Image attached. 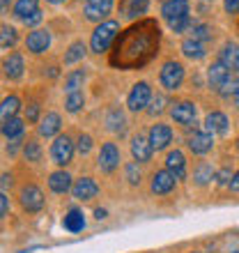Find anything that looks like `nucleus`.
Here are the masks:
<instances>
[{
  "mask_svg": "<svg viewBox=\"0 0 239 253\" xmlns=\"http://www.w3.org/2000/svg\"><path fill=\"white\" fill-rule=\"evenodd\" d=\"M159 26L157 21L145 19L131 26L129 30L118 37L115 42V48L111 53V65L120 67V69H136V67H143L145 62H150L157 55V48H159Z\"/></svg>",
  "mask_w": 239,
  "mask_h": 253,
  "instance_id": "nucleus-1",
  "label": "nucleus"
},
{
  "mask_svg": "<svg viewBox=\"0 0 239 253\" xmlns=\"http://www.w3.org/2000/svg\"><path fill=\"white\" fill-rule=\"evenodd\" d=\"M118 30H120V26L115 23V21H106V23H101V26L94 28L92 40H90V46H92L94 53H104V51H108L111 42L118 37Z\"/></svg>",
  "mask_w": 239,
  "mask_h": 253,
  "instance_id": "nucleus-2",
  "label": "nucleus"
},
{
  "mask_svg": "<svg viewBox=\"0 0 239 253\" xmlns=\"http://www.w3.org/2000/svg\"><path fill=\"white\" fill-rule=\"evenodd\" d=\"M159 79H161V85L166 87V90H175V87H179V83L184 81V67L175 60H168L166 65L161 67Z\"/></svg>",
  "mask_w": 239,
  "mask_h": 253,
  "instance_id": "nucleus-3",
  "label": "nucleus"
},
{
  "mask_svg": "<svg viewBox=\"0 0 239 253\" xmlns=\"http://www.w3.org/2000/svg\"><path fill=\"white\" fill-rule=\"evenodd\" d=\"M150 99H152V90H150V85H147V83H136V85L131 87V92H129L126 106H129V111L138 113V111H143V108L150 104Z\"/></svg>",
  "mask_w": 239,
  "mask_h": 253,
  "instance_id": "nucleus-4",
  "label": "nucleus"
},
{
  "mask_svg": "<svg viewBox=\"0 0 239 253\" xmlns=\"http://www.w3.org/2000/svg\"><path fill=\"white\" fill-rule=\"evenodd\" d=\"M51 157H53V161L58 164V166H67L74 157L72 138H69V136H58L55 143H53V147H51Z\"/></svg>",
  "mask_w": 239,
  "mask_h": 253,
  "instance_id": "nucleus-5",
  "label": "nucleus"
},
{
  "mask_svg": "<svg viewBox=\"0 0 239 253\" xmlns=\"http://www.w3.org/2000/svg\"><path fill=\"white\" fill-rule=\"evenodd\" d=\"M161 14L168 21V26H173L175 21L189 16V0H166L161 5Z\"/></svg>",
  "mask_w": 239,
  "mask_h": 253,
  "instance_id": "nucleus-6",
  "label": "nucleus"
},
{
  "mask_svg": "<svg viewBox=\"0 0 239 253\" xmlns=\"http://www.w3.org/2000/svg\"><path fill=\"white\" fill-rule=\"evenodd\" d=\"M97 164H99V168L104 170V173H113L115 168L120 166V150H118V145H115V143H106V145L101 147Z\"/></svg>",
  "mask_w": 239,
  "mask_h": 253,
  "instance_id": "nucleus-7",
  "label": "nucleus"
},
{
  "mask_svg": "<svg viewBox=\"0 0 239 253\" xmlns=\"http://www.w3.org/2000/svg\"><path fill=\"white\" fill-rule=\"evenodd\" d=\"M21 205H23V210H28V212H40L41 207H44V193L40 191L37 187H23L21 189Z\"/></svg>",
  "mask_w": 239,
  "mask_h": 253,
  "instance_id": "nucleus-8",
  "label": "nucleus"
},
{
  "mask_svg": "<svg viewBox=\"0 0 239 253\" xmlns=\"http://www.w3.org/2000/svg\"><path fill=\"white\" fill-rule=\"evenodd\" d=\"M170 115H173V120L177 125H191L196 120V104L191 101H177L173 108H170Z\"/></svg>",
  "mask_w": 239,
  "mask_h": 253,
  "instance_id": "nucleus-9",
  "label": "nucleus"
},
{
  "mask_svg": "<svg viewBox=\"0 0 239 253\" xmlns=\"http://www.w3.org/2000/svg\"><path fill=\"white\" fill-rule=\"evenodd\" d=\"M113 9V0H87L85 2V16L87 21H101Z\"/></svg>",
  "mask_w": 239,
  "mask_h": 253,
  "instance_id": "nucleus-10",
  "label": "nucleus"
},
{
  "mask_svg": "<svg viewBox=\"0 0 239 253\" xmlns=\"http://www.w3.org/2000/svg\"><path fill=\"white\" fill-rule=\"evenodd\" d=\"M26 46H28V51H33V53H44V51L51 46V35H48V30H33V33L26 37Z\"/></svg>",
  "mask_w": 239,
  "mask_h": 253,
  "instance_id": "nucleus-11",
  "label": "nucleus"
},
{
  "mask_svg": "<svg viewBox=\"0 0 239 253\" xmlns=\"http://www.w3.org/2000/svg\"><path fill=\"white\" fill-rule=\"evenodd\" d=\"M228 79H230V69H228V67L223 65L221 60L214 62V65L207 69V81H209V85H212L216 92L223 87V83H226Z\"/></svg>",
  "mask_w": 239,
  "mask_h": 253,
  "instance_id": "nucleus-12",
  "label": "nucleus"
},
{
  "mask_svg": "<svg viewBox=\"0 0 239 253\" xmlns=\"http://www.w3.org/2000/svg\"><path fill=\"white\" fill-rule=\"evenodd\" d=\"M152 143H150V138H145V136H133L131 140V154H133V159L136 161H150V157H152Z\"/></svg>",
  "mask_w": 239,
  "mask_h": 253,
  "instance_id": "nucleus-13",
  "label": "nucleus"
},
{
  "mask_svg": "<svg viewBox=\"0 0 239 253\" xmlns=\"http://www.w3.org/2000/svg\"><path fill=\"white\" fill-rule=\"evenodd\" d=\"M170 140H173V131H170V126L154 125L152 129H150V143H152L154 150H163V147H168Z\"/></svg>",
  "mask_w": 239,
  "mask_h": 253,
  "instance_id": "nucleus-14",
  "label": "nucleus"
},
{
  "mask_svg": "<svg viewBox=\"0 0 239 253\" xmlns=\"http://www.w3.org/2000/svg\"><path fill=\"white\" fill-rule=\"evenodd\" d=\"M175 177L170 170H159L152 177V193H170L175 189Z\"/></svg>",
  "mask_w": 239,
  "mask_h": 253,
  "instance_id": "nucleus-15",
  "label": "nucleus"
},
{
  "mask_svg": "<svg viewBox=\"0 0 239 253\" xmlns=\"http://www.w3.org/2000/svg\"><path fill=\"white\" fill-rule=\"evenodd\" d=\"M97 184H94V180H90V177H80V180H76V184L72 187V193L74 198L79 200H90L97 196Z\"/></svg>",
  "mask_w": 239,
  "mask_h": 253,
  "instance_id": "nucleus-16",
  "label": "nucleus"
},
{
  "mask_svg": "<svg viewBox=\"0 0 239 253\" xmlns=\"http://www.w3.org/2000/svg\"><path fill=\"white\" fill-rule=\"evenodd\" d=\"M212 133H207V131H196L189 138V150H191L193 154H205L212 150Z\"/></svg>",
  "mask_w": 239,
  "mask_h": 253,
  "instance_id": "nucleus-17",
  "label": "nucleus"
},
{
  "mask_svg": "<svg viewBox=\"0 0 239 253\" xmlns=\"http://www.w3.org/2000/svg\"><path fill=\"white\" fill-rule=\"evenodd\" d=\"M205 131L207 133H226L228 131V118L219 111H214L205 118Z\"/></svg>",
  "mask_w": 239,
  "mask_h": 253,
  "instance_id": "nucleus-18",
  "label": "nucleus"
},
{
  "mask_svg": "<svg viewBox=\"0 0 239 253\" xmlns=\"http://www.w3.org/2000/svg\"><path fill=\"white\" fill-rule=\"evenodd\" d=\"M60 115L58 113H46L44 118H41L40 122V136H44V138H51V136H55V133L60 131Z\"/></svg>",
  "mask_w": 239,
  "mask_h": 253,
  "instance_id": "nucleus-19",
  "label": "nucleus"
},
{
  "mask_svg": "<svg viewBox=\"0 0 239 253\" xmlns=\"http://www.w3.org/2000/svg\"><path fill=\"white\" fill-rule=\"evenodd\" d=\"M48 187L55 193H67L72 189V177H69V173H65V170H55V173H51V177H48Z\"/></svg>",
  "mask_w": 239,
  "mask_h": 253,
  "instance_id": "nucleus-20",
  "label": "nucleus"
},
{
  "mask_svg": "<svg viewBox=\"0 0 239 253\" xmlns=\"http://www.w3.org/2000/svg\"><path fill=\"white\" fill-rule=\"evenodd\" d=\"M147 7H150V0H122L120 9H122V14H124V16L136 19L138 14H145L147 12Z\"/></svg>",
  "mask_w": 239,
  "mask_h": 253,
  "instance_id": "nucleus-21",
  "label": "nucleus"
},
{
  "mask_svg": "<svg viewBox=\"0 0 239 253\" xmlns=\"http://www.w3.org/2000/svg\"><path fill=\"white\" fill-rule=\"evenodd\" d=\"M62 226L69 230V233H80L83 228H85V219H83V212L80 210H69L62 221Z\"/></svg>",
  "mask_w": 239,
  "mask_h": 253,
  "instance_id": "nucleus-22",
  "label": "nucleus"
},
{
  "mask_svg": "<svg viewBox=\"0 0 239 253\" xmlns=\"http://www.w3.org/2000/svg\"><path fill=\"white\" fill-rule=\"evenodd\" d=\"M221 62H223L228 69L239 72V46L237 44H226V46H223V51H221Z\"/></svg>",
  "mask_w": 239,
  "mask_h": 253,
  "instance_id": "nucleus-23",
  "label": "nucleus"
},
{
  "mask_svg": "<svg viewBox=\"0 0 239 253\" xmlns=\"http://www.w3.org/2000/svg\"><path fill=\"white\" fill-rule=\"evenodd\" d=\"M2 69H5L7 79H21V74H23V58H21L19 53H12L5 60Z\"/></svg>",
  "mask_w": 239,
  "mask_h": 253,
  "instance_id": "nucleus-24",
  "label": "nucleus"
},
{
  "mask_svg": "<svg viewBox=\"0 0 239 253\" xmlns=\"http://www.w3.org/2000/svg\"><path fill=\"white\" fill-rule=\"evenodd\" d=\"M166 166H168V170H170L175 177H184V154L179 152V150L170 152L166 157Z\"/></svg>",
  "mask_w": 239,
  "mask_h": 253,
  "instance_id": "nucleus-25",
  "label": "nucleus"
},
{
  "mask_svg": "<svg viewBox=\"0 0 239 253\" xmlns=\"http://www.w3.org/2000/svg\"><path fill=\"white\" fill-rule=\"evenodd\" d=\"M182 51H184L186 58L200 60V58L205 55V44H202V42H196V40H186L184 44H182Z\"/></svg>",
  "mask_w": 239,
  "mask_h": 253,
  "instance_id": "nucleus-26",
  "label": "nucleus"
},
{
  "mask_svg": "<svg viewBox=\"0 0 239 253\" xmlns=\"http://www.w3.org/2000/svg\"><path fill=\"white\" fill-rule=\"evenodd\" d=\"M21 101L19 97H5L2 99V108H0V115H2V120H9V118H16V111H19Z\"/></svg>",
  "mask_w": 239,
  "mask_h": 253,
  "instance_id": "nucleus-27",
  "label": "nucleus"
},
{
  "mask_svg": "<svg viewBox=\"0 0 239 253\" xmlns=\"http://www.w3.org/2000/svg\"><path fill=\"white\" fill-rule=\"evenodd\" d=\"M21 131H23V120H19V118L2 120V133H5L7 138H19Z\"/></svg>",
  "mask_w": 239,
  "mask_h": 253,
  "instance_id": "nucleus-28",
  "label": "nucleus"
},
{
  "mask_svg": "<svg viewBox=\"0 0 239 253\" xmlns=\"http://www.w3.org/2000/svg\"><path fill=\"white\" fill-rule=\"evenodd\" d=\"M83 81H85V72H83V69H79V72L69 74V76H67V81H65V90H67V94L79 92V87L83 85Z\"/></svg>",
  "mask_w": 239,
  "mask_h": 253,
  "instance_id": "nucleus-29",
  "label": "nucleus"
},
{
  "mask_svg": "<svg viewBox=\"0 0 239 253\" xmlns=\"http://www.w3.org/2000/svg\"><path fill=\"white\" fill-rule=\"evenodd\" d=\"M83 55H85V44L83 42H74L72 46H69V51L65 53V62L67 65H74V62L83 60Z\"/></svg>",
  "mask_w": 239,
  "mask_h": 253,
  "instance_id": "nucleus-30",
  "label": "nucleus"
},
{
  "mask_svg": "<svg viewBox=\"0 0 239 253\" xmlns=\"http://www.w3.org/2000/svg\"><path fill=\"white\" fill-rule=\"evenodd\" d=\"M33 12H37V0H19L14 5V16H19V19H26Z\"/></svg>",
  "mask_w": 239,
  "mask_h": 253,
  "instance_id": "nucleus-31",
  "label": "nucleus"
},
{
  "mask_svg": "<svg viewBox=\"0 0 239 253\" xmlns=\"http://www.w3.org/2000/svg\"><path fill=\"white\" fill-rule=\"evenodd\" d=\"M14 44H16V30L9 26H2L0 28V46L7 51V48H12Z\"/></svg>",
  "mask_w": 239,
  "mask_h": 253,
  "instance_id": "nucleus-32",
  "label": "nucleus"
},
{
  "mask_svg": "<svg viewBox=\"0 0 239 253\" xmlns=\"http://www.w3.org/2000/svg\"><path fill=\"white\" fill-rule=\"evenodd\" d=\"M108 129L118 133L124 131V115H122V111H118V108L111 111V115H108Z\"/></svg>",
  "mask_w": 239,
  "mask_h": 253,
  "instance_id": "nucleus-33",
  "label": "nucleus"
},
{
  "mask_svg": "<svg viewBox=\"0 0 239 253\" xmlns=\"http://www.w3.org/2000/svg\"><path fill=\"white\" fill-rule=\"evenodd\" d=\"M23 157H26L28 161H40L41 159V147H40V143L28 140L26 147H23Z\"/></svg>",
  "mask_w": 239,
  "mask_h": 253,
  "instance_id": "nucleus-34",
  "label": "nucleus"
},
{
  "mask_svg": "<svg viewBox=\"0 0 239 253\" xmlns=\"http://www.w3.org/2000/svg\"><path fill=\"white\" fill-rule=\"evenodd\" d=\"M85 104V99H83V94L80 92H72V94H67V101H65V106L69 113H76V111H80V106Z\"/></svg>",
  "mask_w": 239,
  "mask_h": 253,
  "instance_id": "nucleus-35",
  "label": "nucleus"
},
{
  "mask_svg": "<svg viewBox=\"0 0 239 253\" xmlns=\"http://www.w3.org/2000/svg\"><path fill=\"white\" fill-rule=\"evenodd\" d=\"M191 40H196V42H207V40H212V30H209L207 26H202V23H198V26L191 28Z\"/></svg>",
  "mask_w": 239,
  "mask_h": 253,
  "instance_id": "nucleus-36",
  "label": "nucleus"
},
{
  "mask_svg": "<svg viewBox=\"0 0 239 253\" xmlns=\"http://www.w3.org/2000/svg\"><path fill=\"white\" fill-rule=\"evenodd\" d=\"M212 168L207 166V164H202V166H198V170H196V175H193V177H196V182H198V184H205L207 180H212Z\"/></svg>",
  "mask_w": 239,
  "mask_h": 253,
  "instance_id": "nucleus-37",
  "label": "nucleus"
},
{
  "mask_svg": "<svg viewBox=\"0 0 239 253\" xmlns=\"http://www.w3.org/2000/svg\"><path fill=\"white\" fill-rule=\"evenodd\" d=\"M237 83H239V79H230L223 83V87L219 90V94H223V97H230V94H237Z\"/></svg>",
  "mask_w": 239,
  "mask_h": 253,
  "instance_id": "nucleus-38",
  "label": "nucleus"
},
{
  "mask_svg": "<svg viewBox=\"0 0 239 253\" xmlns=\"http://www.w3.org/2000/svg\"><path fill=\"white\" fill-rule=\"evenodd\" d=\"M76 150H79L80 154H87L90 150H92V138H90L87 133H80V136H79V143H76Z\"/></svg>",
  "mask_w": 239,
  "mask_h": 253,
  "instance_id": "nucleus-39",
  "label": "nucleus"
},
{
  "mask_svg": "<svg viewBox=\"0 0 239 253\" xmlns=\"http://www.w3.org/2000/svg\"><path fill=\"white\" fill-rule=\"evenodd\" d=\"M126 180L131 184H140V173H138V166L136 164H129L126 166Z\"/></svg>",
  "mask_w": 239,
  "mask_h": 253,
  "instance_id": "nucleus-40",
  "label": "nucleus"
},
{
  "mask_svg": "<svg viewBox=\"0 0 239 253\" xmlns=\"http://www.w3.org/2000/svg\"><path fill=\"white\" fill-rule=\"evenodd\" d=\"M189 23H191V19H189V16H184V19L175 21V23H173V26H170V28H173L175 33H184L186 28H189Z\"/></svg>",
  "mask_w": 239,
  "mask_h": 253,
  "instance_id": "nucleus-41",
  "label": "nucleus"
},
{
  "mask_svg": "<svg viewBox=\"0 0 239 253\" xmlns=\"http://www.w3.org/2000/svg\"><path fill=\"white\" fill-rule=\"evenodd\" d=\"M161 111H163V97H161V94H157V97H154V101H152V108H150V113L157 115V113H161Z\"/></svg>",
  "mask_w": 239,
  "mask_h": 253,
  "instance_id": "nucleus-42",
  "label": "nucleus"
},
{
  "mask_svg": "<svg viewBox=\"0 0 239 253\" xmlns=\"http://www.w3.org/2000/svg\"><path fill=\"white\" fill-rule=\"evenodd\" d=\"M216 180H219L221 184H230V182H233V173H230L228 168H223V170L216 173Z\"/></svg>",
  "mask_w": 239,
  "mask_h": 253,
  "instance_id": "nucleus-43",
  "label": "nucleus"
},
{
  "mask_svg": "<svg viewBox=\"0 0 239 253\" xmlns=\"http://www.w3.org/2000/svg\"><path fill=\"white\" fill-rule=\"evenodd\" d=\"M40 21H41V12L37 9V12H33L30 16H26V19H23V23H26V26H37Z\"/></svg>",
  "mask_w": 239,
  "mask_h": 253,
  "instance_id": "nucleus-44",
  "label": "nucleus"
},
{
  "mask_svg": "<svg viewBox=\"0 0 239 253\" xmlns=\"http://www.w3.org/2000/svg\"><path fill=\"white\" fill-rule=\"evenodd\" d=\"M7 212H9V198L2 193L0 196V216H7Z\"/></svg>",
  "mask_w": 239,
  "mask_h": 253,
  "instance_id": "nucleus-45",
  "label": "nucleus"
},
{
  "mask_svg": "<svg viewBox=\"0 0 239 253\" xmlns=\"http://www.w3.org/2000/svg\"><path fill=\"white\" fill-rule=\"evenodd\" d=\"M226 12L228 14H237L239 12V0H226Z\"/></svg>",
  "mask_w": 239,
  "mask_h": 253,
  "instance_id": "nucleus-46",
  "label": "nucleus"
},
{
  "mask_svg": "<svg viewBox=\"0 0 239 253\" xmlns=\"http://www.w3.org/2000/svg\"><path fill=\"white\" fill-rule=\"evenodd\" d=\"M37 115H40V106H37V104H30V108H28V120L35 122Z\"/></svg>",
  "mask_w": 239,
  "mask_h": 253,
  "instance_id": "nucleus-47",
  "label": "nucleus"
},
{
  "mask_svg": "<svg viewBox=\"0 0 239 253\" xmlns=\"http://www.w3.org/2000/svg\"><path fill=\"white\" fill-rule=\"evenodd\" d=\"M230 189H233V191H239V173H235V175H233V182H230Z\"/></svg>",
  "mask_w": 239,
  "mask_h": 253,
  "instance_id": "nucleus-48",
  "label": "nucleus"
},
{
  "mask_svg": "<svg viewBox=\"0 0 239 253\" xmlns=\"http://www.w3.org/2000/svg\"><path fill=\"white\" fill-rule=\"evenodd\" d=\"M7 184H12V175H2V189H5L7 187Z\"/></svg>",
  "mask_w": 239,
  "mask_h": 253,
  "instance_id": "nucleus-49",
  "label": "nucleus"
},
{
  "mask_svg": "<svg viewBox=\"0 0 239 253\" xmlns=\"http://www.w3.org/2000/svg\"><path fill=\"white\" fill-rule=\"evenodd\" d=\"M94 216L97 219H106V210H94Z\"/></svg>",
  "mask_w": 239,
  "mask_h": 253,
  "instance_id": "nucleus-50",
  "label": "nucleus"
},
{
  "mask_svg": "<svg viewBox=\"0 0 239 253\" xmlns=\"http://www.w3.org/2000/svg\"><path fill=\"white\" fill-rule=\"evenodd\" d=\"M2 2V9H7V5H9V0H0Z\"/></svg>",
  "mask_w": 239,
  "mask_h": 253,
  "instance_id": "nucleus-51",
  "label": "nucleus"
},
{
  "mask_svg": "<svg viewBox=\"0 0 239 253\" xmlns=\"http://www.w3.org/2000/svg\"><path fill=\"white\" fill-rule=\"evenodd\" d=\"M48 2H53V5H58V2H62V0H48Z\"/></svg>",
  "mask_w": 239,
  "mask_h": 253,
  "instance_id": "nucleus-52",
  "label": "nucleus"
},
{
  "mask_svg": "<svg viewBox=\"0 0 239 253\" xmlns=\"http://www.w3.org/2000/svg\"><path fill=\"white\" fill-rule=\"evenodd\" d=\"M235 97H239V83H237V94H235Z\"/></svg>",
  "mask_w": 239,
  "mask_h": 253,
  "instance_id": "nucleus-53",
  "label": "nucleus"
},
{
  "mask_svg": "<svg viewBox=\"0 0 239 253\" xmlns=\"http://www.w3.org/2000/svg\"><path fill=\"white\" fill-rule=\"evenodd\" d=\"M235 253H239V251H235Z\"/></svg>",
  "mask_w": 239,
  "mask_h": 253,
  "instance_id": "nucleus-54",
  "label": "nucleus"
},
{
  "mask_svg": "<svg viewBox=\"0 0 239 253\" xmlns=\"http://www.w3.org/2000/svg\"><path fill=\"white\" fill-rule=\"evenodd\" d=\"M237 143H239V140H237Z\"/></svg>",
  "mask_w": 239,
  "mask_h": 253,
  "instance_id": "nucleus-55",
  "label": "nucleus"
}]
</instances>
